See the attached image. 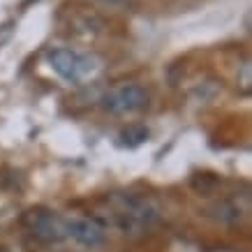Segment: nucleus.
Returning a JSON list of instances; mask_svg holds the SVG:
<instances>
[{"mask_svg": "<svg viewBox=\"0 0 252 252\" xmlns=\"http://www.w3.org/2000/svg\"><path fill=\"white\" fill-rule=\"evenodd\" d=\"M208 215L224 222V224H234V222L241 220V206H236L234 201H215L213 206L208 208Z\"/></svg>", "mask_w": 252, "mask_h": 252, "instance_id": "6", "label": "nucleus"}, {"mask_svg": "<svg viewBox=\"0 0 252 252\" xmlns=\"http://www.w3.org/2000/svg\"><path fill=\"white\" fill-rule=\"evenodd\" d=\"M148 91L139 84H123L116 86L114 91H109L102 99L104 111H109L111 116H132L139 114L148 107Z\"/></svg>", "mask_w": 252, "mask_h": 252, "instance_id": "3", "label": "nucleus"}, {"mask_svg": "<svg viewBox=\"0 0 252 252\" xmlns=\"http://www.w3.org/2000/svg\"><path fill=\"white\" fill-rule=\"evenodd\" d=\"M241 81H243V91L250 93V84H252V77H250V63H245L243 65V77H241Z\"/></svg>", "mask_w": 252, "mask_h": 252, "instance_id": "8", "label": "nucleus"}, {"mask_svg": "<svg viewBox=\"0 0 252 252\" xmlns=\"http://www.w3.org/2000/svg\"><path fill=\"white\" fill-rule=\"evenodd\" d=\"M23 227L42 243H61L65 238V222L49 208H31L23 213Z\"/></svg>", "mask_w": 252, "mask_h": 252, "instance_id": "4", "label": "nucleus"}, {"mask_svg": "<svg viewBox=\"0 0 252 252\" xmlns=\"http://www.w3.org/2000/svg\"><path fill=\"white\" fill-rule=\"evenodd\" d=\"M65 222V238L77 241L84 248H99L107 241V227L91 215H72L63 218Z\"/></svg>", "mask_w": 252, "mask_h": 252, "instance_id": "5", "label": "nucleus"}, {"mask_svg": "<svg viewBox=\"0 0 252 252\" xmlns=\"http://www.w3.org/2000/svg\"><path fill=\"white\" fill-rule=\"evenodd\" d=\"M49 65L67 84H86L102 67L95 56L81 54L77 49H67V46L49 51Z\"/></svg>", "mask_w": 252, "mask_h": 252, "instance_id": "2", "label": "nucleus"}, {"mask_svg": "<svg viewBox=\"0 0 252 252\" xmlns=\"http://www.w3.org/2000/svg\"><path fill=\"white\" fill-rule=\"evenodd\" d=\"M114 220L123 234H144L158 222V208L144 197L137 194H116L111 197Z\"/></svg>", "mask_w": 252, "mask_h": 252, "instance_id": "1", "label": "nucleus"}, {"mask_svg": "<svg viewBox=\"0 0 252 252\" xmlns=\"http://www.w3.org/2000/svg\"><path fill=\"white\" fill-rule=\"evenodd\" d=\"M121 139H123V144H125V146L134 148V146L144 144L146 139H148V130H146V127H130V130L123 132Z\"/></svg>", "mask_w": 252, "mask_h": 252, "instance_id": "7", "label": "nucleus"}]
</instances>
